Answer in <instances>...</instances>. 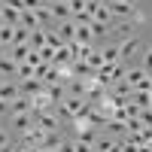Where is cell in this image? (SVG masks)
Returning a JSON list of instances; mask_svg holds the SVG:
<instances>
[{
    "mask_svg": "<svg viewBox=\"0 0 152 152\" xmlns=\"http://www.w3.org/2000/svg\"><path fill=\"white\" fill-rule=\"evenodd\" d=\"M34 122L40 125V128H43L46 134H55V131H61V119L55 116V110H49V113H34Z\"/></svg>",
    "mask_w": 152,
    "mask_h": 152,
    "instance_id": "1",
    "label": "cell"
},
{
    "mask_svg": "<svg viewBox=\"0 0 152 152\" xmlns=\"http://www.w3.org/2000/svg\"><path fill=\"white\" fill-rule=\"evenodd\" d=\"M6 122H9V128H15L18 134H24V131H31L34 125H37V122H34V113H21V116H9Z\"/></svg>",
    "mask_w": 152,
    "mask_h": 152,
    "instance_id": "2",
    "label": "cell"
},
{
    "mask_svg": "<svg viewBox=\"0 0 152 152\" xmlns=\"http://www.w3.org/2000/svg\"><path fill=\"white\" fill-rule=\"evenodd\" d=\"M49 110H55V100L49 91H40L37 97H31V113H49Z\"/></svg>",
    "mask_w": 152,
    "mask_h": 152,
    "instance_id": "3",
    "label": "cell"
},
{
    "mask_svg": "<svg viewBox=\"0 0 152 152\" xmlns=\"http://www.w3.org/2000/svg\"><path fill=\"white\" fill-rule=\"evenodd\" d=\"M18 91H21L24 97H37L40 91H46V85H43L40 79H21V82H18Z\"/></svg>",
    "mask_w": 152,
    "mask_h": 152,
    "instance_id": "4",
    "label": "cell"
},
{
    "mask_svg": "<svg viewBox=\"0 0 152 152\" xmlns=\"http://www.w3.org/2000/svg\"><path fill=\"white\" fill-rule=\"evenodd\" d=\"M21 91H18V79H6L3 85H0V100H6V104H12Z\"/></svg>",
    "mask_w": 152,
    "mask_h": 152,
    "instance_id": "5",
    "label": "cell"
},
{
    "mask_svg": "<svg viewBox=\"0 0 152 152\" xmlns=\"http://www.w3.org/2000/svg\"><path fill=\"white\" fill-rule=\"evenodd\" d=\"M137 49H140V40H137V37H128V40H122V43H119V55H122L125 64H128V58L137 52Z\"/></svg>",
    "mask_w": 152,
    "mask_h": 152,
    "instance_id": "6",
    "label": "cell"
},
{
    "mask_svg": "<svg viewBox=\"0 0 152 152\" xmlns=\"http://www.w3.org/2000/svg\"><path fill=\"white\" fill-rule=\"evenodd\" d=\"M55 31H58V37L64 43H73L76 40V21L70 18V21H61V24H55Z\"/></svg>",
    "mask_w": 152,
    "mask_h": 152,
    "instance_id": "7",
    "label": "cell"
},
{
    "mask_svg": "<svg viewBox=\"0 0 152 152\" xmlns=\"http://www.w3.org/2000/svg\"><path fill=\"white\" fill-rule=\"evenodd\" d=\"M3 21L9 24V28H18L21 24V9L12 6V3H3Z\"/></svg>",
    "mask_w": 152,
    "mask_h": 152,
    "instance_id": "8",
    "label": "cell"
},
{
    "mask_svg": "<svg viewBox=\"0 0 152 152\" xmlns=\"http://www.w3.org/2000/svg\"><path fill=\"white\" fill-rule=\"evenodd\" d=\"M21 113H31V97H24V94H18V97L9 104V116H21ZM9 116H6V119H9Z\"/></svg>",
    "mask_w": 152,
    "mask_h": 152,
    "instance_id": "9",
    "label": "cell"
},
{
    "mask_svg": "<svg viewBox=\"0 0 152 152\" xmlns=\"http://www.w3.org/2000/svg\"><path fill=\"white\" fill-rule=\"evenodd\" d=\"M100 140V134H97V128H79L76 131V143H85V146H94Z\"/></svg>",
    "mask_w": 152,
    "mask_h": 152,
    "instance_id": "10",
    "label": "cell"
},
{
    "mask_svg": "<svg viewBox=\"0 0 152 152\" xmlns=\"http://www.w3.org/2000/svg\"><path fill=\"white\" fill-rule=\"evenodd\" d=\"M52 15H55V21H58V24H61V21H70V18H73V12H70V3H64V0L52 3Z\"/></svg>",
    "mask_w": 152,
    "mask_h": 152,
    "instance_id": "11",
    "label": "cell"
},
{
    "mask_svg": "<svg viewBox=\"0 0 152 152\" xmlns=\"http://www.w3.org/2000/svg\"><path fill=\"white\" fill-rule=\"evenodd\" d=\"M34 52V49L28 46V43H21V46H9V58L15 61V64H24V61H28V55Z\"/></svg>",
    "mask_w": 152,
    "mask_h": 152,
    "instance_id": "12",
    "label": "cell"
},
{
    "mask_svg": "<svg viewBox=\"0 0 152 152\" xmlns=\"http://www.w3.org/2000/svg\"><path fill=\"white\" fill-rule=\"evenodd\" d=\"M110 12H113V18H131V12H134V6H128L125 0H116V3H110Z\"/></svg>",
    "mask_w": 152,
    "mask_h": 152,
    "instance_id": "13",
    "label": "cell"
},
{
    "mask_svg": "<svg viewBox=\"0 0 152 152\" xmlns=\"http://www.w3.org/2000/svg\"><path fill=\"white\" fill-rule=\"evenodd\" d=\"M0 73L6 76V79H15V73H18V64L12 61L9 55H0Z\"/></svg>",
    "mask_w": 152,
    "mask_h": 152,
    "instance_id": "14",
    "label": "cell"
},
{
    "mask_svg": "<svg viewBox=\"0 0 152 152\" xmlns=\"http://www.w3.org/2000/svg\"><path fill=\"white\" fill-rule=\"evenodd\" d=\"M76 43H82V46H94V34L88 24H76Z\"/></svg>",
    "mask_w": 152,
    "mask_h": 152,
    "instance_id": "15",
    "label": "cell"
},
{
    "mask_svg": "<svg viewBox=\"0 0 152 152\" xmlns=\"http://www.w3.org/2000/svg\"><path fill=\"white\" fill-rule=\"evenodd\" d=\"M73 79H94V70L85 61H73Z\"/></svg>",
    "mask_w": 152,
    "mask_h": 152,
    "instance_id": "16",
    "label": "cell"
},
{
    "mask_svg": "<svg viewBox=\"0 0 152 152\" xmlns=\"http://www.w3.org/2000/svg\"><path fill=\"white\" fill-rule=\"evenodd\" d=\"M46 91L52 94V100H55V107H58V104H64V97H67V82H55V85H49Z\"/></svg>",
    "mask_w": 152,
    "mask_h": 152,
    "instance_id": "17",
    "label": "cell"
},
{
    "mask_svg": "<svg viewBox=\"0 0 152 152\" xmlns=\"http://www.w3.org/2000/svg\"><path fill=\"white\" fill-rule=\"evenodd\" d=\"M28 46L34 49V52H40V49L46 46V31H43V28H37V31H31V40H28Z\"/></svg>",
    "mask_w": 152,
    "mask_h": 152,
    "instance_id": "18",
    "label": "cell"
},
{
    "mask_svg": "<svg viewBox=\"0 0 152 152\" xmlns=\"http://www.w3.org/2000/svg\"><path fill=\"white\" fill-rule=\"evenodd\" d=\"M131 104H137L140 110H149L152 97H149V91H137V88H134V91H131Z\"/></svg>",
    "mask_w": 152,
    "mask_h": 152,
    "instance_id": "19",
    "label": "cell"
},
{
    "mask_svg": "<svg viewBox=\"0 0 152 152\" xmlns=\"http://www.w3.org/2000/svg\"><path fill=\"white\" fill-rule=\"evenodd\" d=\"M67 94L85 100V79H70V82H67Z\"/></svg>",
    "mask_w": 152,
    "mask_h": 152,
    "instance_id": "20",
    "label": "cell"
},
{
    "mask_svg": "<svg viewBox=\"0 0 152 152\" xmlns=\"http://www.w3.org/2000/svg\"><path fill=\"white\" fill-rule=\"evenodd\" d=\"M85 64L97 73L100 67H104V52H100V49H91V52H88V58H85Z\"/></svg>",
    "mask_w": 152,
    "mask_h": 152,
    "instance_id": "21",
    "label": "cell"
},
{
    "mask_svg": "<svg viewBox=\"0 0 152 152\" xmlns=\"http://www.w3.org/2000/svg\"><path fill=\"white\" fill-rule=\"evenodd\" d=\"M52 64H58V67H67V64H73V52H70L67 46H61L58 52H55V61H52Z\"/></svg>",
    "mask_w": 152,
    "mask_h": 152,
    "instance_id": "22",
    "label": "cell"
},
{
    "mask_svg": "<svg viewBox=\"0 0 152 152\" xmlns=\"http://www.w3.org/2000/svg\"><path fill=\"white\" fill-rule=\"evenodd\" d=\"M61 143H64V134L55 131V134H46V137H43V146H40V149H58Z\"/></svg>",
    "mask_w": 152,
    "mask_h": 152,
    "instance_id": "23",
    "label": "cell"
},
{
    "mask_svg": "<svg viewBox=\"0 0 152 152\" xmlns=\"http://www.w3.org/2000/svg\"><path fill=\"white\" fill-rule=\"evenodd\" d=\"M134 24H131V18H122V21H116V34H122V40H128V37H134Z\"/></svg>",
    "mask_w": 152,
    "mask_h": 152,
    "instance_id": "24",
    "label": "cell"
},
{
    "mask_svg": "<svg viewBox=\"0 0 152 152\" xmlns=\"http://www.w3.org/2000/svg\"><path fill=\"white\" fill-rule=\"evenodd\" d=\"M104 52V64H119L122 55H119V46H107V49H100Z\"/></svg>",
    "mask_w": 152,
    "mask_h": 152,
    "instance_id": "25",
    "label": "cell"
},
{
    "mask_svg": "<svg viewBox=\"0 0 152 152\" xmlns=\"http://www.w3.org/2000/svg\"><path fill=\"white\" fill-rule=\"evenodd\" d=\"M91 15H94V21H104V24L113 21V12H110V6H104V3H97V9L91 12Z\"/></svg>",
    "mask_w": 152,
    "mask_h": 152,
    "instance_id": "26",
    "label": "cell"
},
{
    "mask_svg": "<svg viewBox=\"0 0 152 152\" xmlns=\"http://www.w3.org/2000/svg\"><path fill=\"white\" fill-rule=\"evenodd\" d=\"M119 146V140H110V137H100V140L94 143V152H113Z\"/></svg>",
    "mask_w": 152,
    "mask_h": 152,
    "instance_id": "27",
    "label": "cell"
},
{
    "mask_svg": "<svg viewBox=\"0 0 152 152\" xmlns=\"http://www.w3.org/2000/svg\"><path fill=\"white\" fill-rule=\"evenodd\" d=\"M21 28H28V31H37V28H40V21H37L34 12H28V9L21 12Z\"/></svg>",
    "mask_w": 152,
    "mask_h": 152,
    "instance_id": "28",
    "label": "cell"
},
{
    "mask_svg": "<svg viewBox=\"0 0 152 152\" xmlns=\"http://www.w3.org/2000/svg\"><path fill=\"white\" fill-rule=\"evenodd\" d=\"M88 28H91V34H94V40H100V37H107V34H113V31H110V24H104V21H91V24H88Z\"/></svg>",
    "mask_w": 152,
    "mask_h": 152,
    "instance_id": "29",
    "label": "cell"
},
{
    "mask_svg": "<svg viewBox=\"0 0 152 152\" xmlns=\"http://www.w3.org/2000/svg\"><path fill=\"white\" fill-rule=\"evenodd\" d=\"M12 40H15V28H9V24H6V28L0 31V43L9 49V46H12Z\"/></svg>",
    "mask_w": 152,
    "mask_h": 152,
    "instance_id": "30",
    "label": "cell"
},
{
    "mask_svg": "<svg viewBox=\"0 0 152 152\" xmlns=\"http://www.w3.org/2000/svg\"><path fill=\"white\" fill-rule=\"evenodd\" d=\"M15 79L21 82V79H34V67L24 61V64H18V73H15Z\"/></svg>",
    "mask_w": 152,
    "mask_h": 152,
    "instance_id": "31",
    "label": "cell"
},
{
    "mask_svg": "<svg viewBox=\"0 0 152 152\" xmlns=\"http://www.w3.org/2000/svg\"><path fill=\"white\" fill-rule=\"evenodd\" d=\"M28 40H31V31L18 24V28H15V40H12V46H21V43H28Z\"/></svg>",
    "mask_w": 152,
    "mask_h": 152,
    "instance_id": "32",
    "label": "cell"
},
{
    "mask_svg": "<svg viewBox=\"0 0 152 152\" xmlns=\"http://www.w3.org/2000/svg\"><path fill=\"white\" fill-rule=\"evenodd\" d=\"M131 24H134V28H140V24H146V12H143L140 6H137V9L131 12Z\"/></svg>",
    "mask_w": 152,
    "mask_h": 152,
    "instance_id": "33",
    "label": "cell"
},
{
    "mask_svg": "<svg viewBox=\"0 0 152 152\" xmlns=\"http://www.w3.org/2000/svg\"><path fill=\"white\" fill-rule=\"evenodd\" d=\"M40 6H46L43 0H21V12L28 9V12H34V9H40Z\"/></svg>",
    "mask_w": 152,
    "mask_h": 152,
    "instance_id": "34",
    "label": "cell"
},
{
    "mask_svg": "<svg viewBox=\"0 0 152 152\" xmlns=\"http://www.w3.org/2000/svg\"><path fill=\"white\" fill-rule=\"evenodd\" d=\"M140 122H143V128H152V107L140 110Z\"/></svg>",
    "mask_w": 152,
    "mask_h": 152,
    "instance_id": "35",
    "label": "cell"
},
{
    "mask_svg": "<svg viewBox=\"0 0 152 152\" xmlns=\"http://www.w3.org/2000/svg\"><path fill=\"white\" fill-rule=\"evenodd\" d=\"M58 152H76V140H67L64 137V143L58 146Z\"/></svg>",
    "mask_w": 152,
    "mask_h": 152,
    "instance_id": "36",
    "label": "cell"
},
{
    "mask_svg": "<svg viewBox=\"0 0 152 152\" xmlns=\"http://www.w3.org/2000/svg\"><path fill=\"white\" fill-rule=\"evenodd\" d=\"M140 67H143L146 73H152V52H146V55H143V64H140Z\"/></svg>",
    "mask_w": 152,
    "mask_h": 152,
    "instance_id": "37",
    "label": "cell"
},
{
    "mask_svg": "<svg viewBox=\"0 0 152 152\" xmlns=\"http://www.w3.org/2000/svg\"><path fill=\"white\" fill-rule=\"evenodd\" d=\"M12 140H9V131L6 128H0V149H3V146H9Z\"/></svg>",
    "mask_w": 152,
    "mask_h": 152,
    "instance_id": "38",
    "label": "cell"
},
{
    "mask_svg": "<svg viewBox=\"0 0 152 152\" xmlns=\"http://www.w3.org/2000/svg\"><path fill=\"white\" fill-rule=\"evenodd\" d=\"M9 116V104H6V100H0V119H6Z\"/></svg>",
    "mask_w": 152,
    "mask_h": 152,
    "instance_id": "39",
    "label": "cell"
},
{
    "mask_svg": "<svg viewBox=\"0 0 152 152\" xmlns=\"http://www.w3.org/2000/svg\"><path fill=\"white\" fill-rule=\"evenodd\" d=\"M76 152H94V146H85V143H76Z\"/></svg>",
    "mask_w": 152,
    "mask_h": 152,
    "instance_id": "40",
    "label": "cell"
},
{
    "mask_svg": "<svg viewBox=\"0 0 152 152\" xmlns=\"http://www.w3.org/2000/svg\"><path fill=\"white\" fill-rule=\"evenodd\" d=\"M125 3H128V6H134V9H137V6H140V0H125Z\"/></svg>",
    "mask_w": 152,
    "mask_h": 152,
    "instance_id": "41",
    "label": "cell"
},
{
    "mask_svg": "<svg viewBox=\"0 0 152 152\" xmlns=\"http://www.w3.org/2000/svg\"><path fill=\"white\" fill-rule=\"evenodd\" d=\"M0 152H15V146H12V143H9V146H3V149H0Z\"/></svg>",
    "mask_w": 152,
    "mask_h": 152,
    "instance_id": "42",
    "label": "cell"
},
{
    "mask_svg": "<svg viewBox=\"0 0 152 152\" xmlns=\"http://www.w3.org/2000/svg\"><path fill=\"white\" fill-rule=\"evenodd\" d=\"M15 152H28V146H15Z\"/></svg>",
    "mask_w": 152,
    "mask_h": 152,
    "instance_id": "43",
    "label": "cell"
},
{
    "mask_svg": "<svg viewBox=\"0 0 152 152\" xmlns=\"http://www.w3.org/2000/svg\"><path fill=\"white\" fill-rule=\"evenodd\" d=\"M3 28H6V21H3V15H0V31H3Z\"/></svg>",
    "mask_w": 152,
    "mask_h": 152,
    "instance_id": "44",
    "label": "cell"
},
{
    "mask_svg": "<svg viewBox=\"0 0 152 152\" xmlns=\"http://www.w3.org/2000/svg\"><path fill=\"white\" fill-rule=\"evenodd\" d=\"M43 3H46V6H52V3H58V0H43Z\"/></svg>",
    "mask_w": 152,
    "mask_h": 152,
    "instance_id": "45",
    "label": "cell"
},
{
    "mask_svg": "<svg viewBox=\"0 0 152 152\" xmlns=\"http://www.w3.org/2000/svg\"><path fill=\"white\" fill-rule=\"evenodd\" d=\"M3 82H6V76H3V73H0V85H3Z\"/></svg>",
    "mask_w": 152,
    "mask_h": 152,
    "instance_id": "46",
    "label": "cell"
},
{
    "mask_svg": "<svg viewBox=\"0 0 152 152\" xmlns=\"http://www.w3.org/2000/svg\"><path fill=\"white\" fill-rule=\"evenodd\" d=\"M43 152H58V149H43Z\"/></svg>",
    "mask_w": 152,
    "mask_h": 152,
    "instance_id": "47",
    "label": "cell"
},
{
    "mask_svg": "<svg viewBox=\"0 0 152 152\" xmlns=\"http://www.w3.org/2000/svg\"><path fill=\"white\" fill-rule=\"evenodd\" d=\"M146 52H152V43H149V49H146Z\"/></svg>",
    "mask_w": 152,
    "mask_h": 152,
    "instance_id": "48",
    "label": "cell"
},
{
    "mask_svg": "<svg viewBox=\"0 0 152 152\" xmlns=\"http://www.w3.org/2000/svg\"><path fill=\"white\" fill-rule=\"evenodd\" d=\"M88 3H97V0H88Z\"/></svg>",
    "mask_w": 152,
    "mask_h": 152,
    "instance_id": "49",
    "label": "cell"
},
{
    "mask_svg": "<svg viewBox=\"0 0 152 152\" xmlns=\"http://www.w3.org/2000/svg\"><path fill=\"white\" fill-rule=\"evenodd\" d=\"M0 6H3V0H0Z\"/></svg>",
    "mask_w": 152,
    "mask_h": 152,
    "instance_id": "50",
    "label": "cell"
},
{
    "mask_svg": "<svg viewBox=\"0 0 152 152\" xmlns=\"http://www.w3.org/2000/svg\"><path fill=\"white\" fill-rule=\"evenodd\" d=\"M149 79H152V73H149Z\"/></svg>",
    "mask_w": 152,
    "mask_h": 152,
    "instance_id": "51",
    "label": "cell"
},
{
    "mask_svg": "<svg viewBox=\"0 0 152 152\" xmlns=\"http://www.w3.org/2000/svg\"><path fill=\"white\" fill-rule=\"evenodd\" d=\"M149 97H152V91H149Z\"/></svg>",
    "mask_w": 152,
    "mask_h": 152,
    "instance_id": "52",
    "label": "cell"
},
{
    "mask_svg": "<svg viewBox=\"0 0 152 152\" xmlns=\"http://www.w3.org/2000/svg\"><path fill=\"white\" fill-rule=\"evenodd\" d=\"M3 3H6V0H3Z\"/></svg>",
    "mask_w": 152,
    "mask_h": 152,
    "instance_id": "53",
    "label": "cell"
},
{
    "mask_svg": "<svg viewBox=\"0 0 152 152\" xmlns=\"http://www.w3.org/2000/svg\"><path fill=\"white\" fill-rule=\"evenodd\" d=\"M0 122H3V119H0Z\"/></svg>",
    "mask_w": 152,
    "mask_h": 152,
    "instance_id": "54",
    "label": "cell"
}]
</instances>
